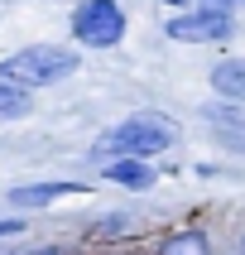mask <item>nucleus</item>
Returning a JSON list of instances; mask_svg holds the SVG:
<instances>
[{
	"label": "nucleus",
	"mask_w": 245,
	"mask_h": 255,
	"mask_svg": "<svg viewBox=\"0 0 245 255\" xmlns=\"http://www.w3.org/2000/svg\"><path fill=\"white\" fill-rule=\"evenodd\" d=\"M72 34L82 43H91V48H111L125 34V10L115 0H82L77 14H72Z\"/></svg>",
	"instance_id": "3"
},
{
	"label": "nucleus",
	"mask_w": 245,
	"mask_h": 255,
	"mask_svg": "<svg viewBox=\"0 0 245 255\" xmlns=\"http://www.w3.org/2000/svg\"><path fill=\"white\" fill-rule=\"evenodd\" d=\"M68 193H82L77 183H34V188H14L10 202L14 207H48V202L68 198Z\"/></svg>",
	"instance_id": "5"
},
{
	"label": "nucleus",
	"mask_w": 245,
	"mask_h": 255,
	"mask_svg": "<svg viewBox=\"0 0 245 255\" xmlns=\"http://www.w3.org/2000/svg\"><path fill=\"white\" fill-rule=\"evenodd\" d=\"M212 87L221 92V97L245 101V58H221V63L212 68Z\"/></svg>",
	"instance_id": "6"
},
{
	"label": "nucleus",
	"mask_w": 245,
	"mask_h": 255,
	"mask_svg": "<svg viewBox=\"0 0 245 255\" xmlns=\"http://www.w3.org/2000/svg\"><path fill=\"white\" fill-rule=\"evenodd\" d=\"M159 255H212V246H207L202 231H178V236H168L159 246Z\"/></svg>",
	"instance_id": "8"
},
{
	"label": "nucleus",
	"mask_w": 245,
	"mask_h": 255,
	"mask_svg": "<svg viewBox=\"0 0 245 255\" xmlns=\"http://www.w3.org/2000/svg\"><path fill=\"white\" fill-rule=\"evenodd\" d=\"M163 5H187V0H163Z\"/></svg>",
	"instance_id": "12"
},
{
	"label": "nucleus",
	"mask_w": 245,
	"mask_h": 255,
	"mask_svg": "<svg viewBox=\"0 0 245 255\" xmlns=\"http://www.w3.org/2000/svg\"><path fill=\"white\" fill-rule=\"evenodd\" d=\"M221 5H231V0H212V10H221Z\"/></svg>",
	"instance_id": "11"
},
{
	"label": "nucleus",
	"mask_w": 245,
	"mask_h": 255,
	"mask_svg": "<svg viewBox=\"0 0 245 255\" xmlns=\"http://www.w3.org/2000/svg\"><path fill=\"white\" fill-rule=\"evenodd\" d=\"M24 111H29V92H24V87L0 82V121H19Z\"/></svg>",
	"instance_id": "9"
},
{
	"label": "nucleus",
	"mask_w": 245,
	"mask_h": 255,
	"mask_svg": "<svg viewBox=\"0 0 245 255\" xmlns=\"http://www.w3.org/2000/svg\"><path fill=\"white\" fill-rule=\"evenodd\" d=\"M14 231H24V222H14V217H10V222H0V236H14Z\"/></svg>",
	"instance_id": "10"
},
{
	"label": "nucleus",
	"mask_w": 245,
	"mask_h": 255,
	"mask_svg": "<svg viewBox=\"0 0 245 255\" xmlns=\"http://www.w3.org/2000/svg\"><path fill=\"white\" fill-rule=\"evenodd\" d=\"M168 34L178 43H212L231 34V14L226 10H197V14H178L168 19Z\"/></svg>",
	"instance_id": "4"
},
{
	"label": "nucleus",
	"mask_w": 245,
	"mask_h": 255,
	"mask_svg": "<svg viewBox=\"0 0 245 255\" xmlns=\"http://www.w3.org/2000/svg\"><path fill=\"white\" fill-rule=\"evenodd\" d=\"M106 178L111 183H125V188H149L154 183V169L144 159H115V164H106Z\"/></svg>",
	"instance_id": "7"
},
{
	"label": "nucleus",
	"mask_w": 245,
	"mask_h": 255,
	"mask_svg": "<svg viewBox=\"0 0 245 255\" xmlns=\"http://www.w3.org/2000/svg\"><path fill=\"white\" fill-rule=\"evenodd\" d=\"M173 144V126L168 121H159V116H135V121H125V126L106 130L96 140V159L106 164V159H149L159 154V149H168Z\"/></svg>",
	"instance_id": "2"
},
{
	"label": "nucleus",
	"mask_w": 245,
	"mask_h": 255,
	"mask_svg": "<svg viewBox=\"0 0 245 255\" xmlns=\"http://www.w3.org/2000/svg\"><path fill=\"white\" fill-rule=\"evenodd\" d=\"M34 255H58V251H34Z\"/></svg>",
	"instance_id": "13"
},
{
	"label": "nucleus",
	"mask_w": 245,
	"mask_h": 255,
	"mask_svg": "<svg viewBox=\"0 0 245 255\" xmlns=\"http://www.w3.org/2000/svg\"><path fill=\"white\" fill-rule=\"evenodd\" d=\"M68 72H77V53L63 48V43H34V48H19L0 63V82L10 87H48V82H63Z\"/></svg>",
	"instance_id": "1"
}]
</instances>
